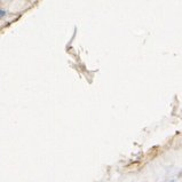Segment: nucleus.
<instances>
[{
    "mask_svg": "<svg viewBox=\"0 0 182 182\" xmlns=\"http://www.w3.org/2000/svg\"><path fill=\"white\" fill-rule=\"evenodd\" d=\"M6 15V10H4V9H0V16L1 17H4Z\"/></svg>",
    "mask_w": 182,
    "mask_h": 182,
    "instance_id": "nucleus-1",
    "label": "nucleus"
}]
</instances>
